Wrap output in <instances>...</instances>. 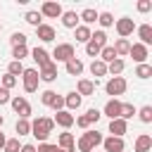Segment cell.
Masks as SVG:
<instances>
[{"label": "cell", "mask_w": 152, "mask_h": 152, "mask_svg": "<svg viewBox=\"0 0 152 152\" xmlns=\"http://www.w3.org/2000/svg\"><path fill=\"white\" fill-rule=\"evenodd\" d=\"M52 128H55V121L48 119V116H38L36 121H31V135H36L40 142L48 140V135L52 133Z\"/></svg>", "instance_id": "1"}, {"label": "cell", "mask_w": 152, "mask_h": 152, "mask_svg": "<svg viewBox=\"0 0 152 152\" xmlns=\"http://www.w3.org/2000/svg\"><path fill=\"white\" fill-rule=\"evenodd\" d=\"M97 145H102V133H97L95 128H88V131L78 138V150H81V152H93Z\"/></svg>", "instance_id": "2"}, {"label": "cell", "mask_w": 152, "mask_h": 152, "mask_svg": "<svg viewBox=\"0 0 152 152\" xmlns=\"http://www.w3.org/2000/svg\"><path fill=\"white\" fill-rule=\"evenodd\" d=\"M104 45H107V33L104 31H95V33H90V40L86 43V55L88 57H97Z\"/></svg>", "instance_id": "3"}, {"label": "cell", "mask_w": 152, "mask_h": 152, "mask_svg": "<svg viewBox=\"0 0 152 152\" xmlns=\"http://www.w3.org/2000/svg\"><path fill=\"white\" fill-rule=\"evenodd\" d=\"M126 88H128L126 78H124V76H114V78H109V81H107L104 93H107V95H112V97H116V95H124V93H126Z\"/></svg>", "instance_id": "4"}, {"label": "cell", "mask_w": 152, "mask_h": 152, "mask_svg": "<svg viewBox=\"0 0 152 152\" xmlns=\"http://www.w3.org/2000/svg\"><path fill=\"white\" fill-rule=\"evenodd\" d=\"M52 57H55V62H69V59H74L76 57V52H74V45L71 43H59L55 50H52Z\"/></svg>", "instance_id": "5"}, {"label": "cell", "mask_w": 152, "mask_h": 152, "mask_svg": "<svg viewBox=\"0 0 152 152\" xmlns=\"http://www.w3.org/2000/svg\"><path fill=\"white\" fill-rule=\"evenodd\" d=\"M21 81H24V90L26 93H36L38 90V69H24L21 71Z\"/></svg>", "instance_id": "6"}, {"label": "cell", "mask_w": 152, "mask_h": 152, "mask_svg": "<svg viewBox=\"0 0 152 152\" xmlns=\"http://www.w3.org/2000/svg\"><path fill=\"white\" fill-rule=\"evenodd\" d=\"M10 104H12V109L19 114V119H28V116H31V104H28V100H26V97L17 95V97H12V100H10Z\"/></svg>", "instance_id": "7"}, {"label": "cell", "mask_w": 152, "mask_h": 152, "mask_svg": "<svg viewBox=\"0 0 152 152\" xmlns=\"http://www.w3.org/2000/svg\"><path fill=\"white\" fill-rule=\"evenodd\" d=\"M62 5L59 2H55V0H48V2H43L40 5V17H48V19H57V17H62Z\"/></svg>", "instance_id": "8"}, {"label": "cell", "mask_w": 152, "mask_h": 152, "mask_svg": "<svg viewBox=\"0 0 152 152\" xmlns=\"http://www.w3.org/2000/svg\"><path fill=\"white\" fill-rule=\"evenodd\" d=\"M114 24H116V33H119V38H128V36L135 31V24H133L131 17H121V19H116Z\"/></svg>", "instance_id": "9"}, {"label": "cell", "mask_w": 152, "mask_h": 152, "mask_svg": "<svg viewBox=\"0 0 152 152\" xmlns=\"http://www.w3.org/2000/svg\"><path fill=\"white\" fill-rule=\"evenodd\" d=\"M31 57H33V62L38 64V69H43V66L52 64V59H50V55H48V50H45V48H33V50H31Z\"/></svg>", "instance_id": "10"}, {"label": "cell", "mask_w": 152, "mask_h": 152, "mask_svg": "<svg viewBox=\"0 0 152 152\" xmlns=\"http://www.w3.org/2000/svg\"><path fill=\"white\" fill-rule=\"evenodd\" d=\"M102 147H104V152H124V138H114V135H109V138H102Z\"/></svg>", "instance_id": "11"}, {"label": "cell", "mask_w": 152, "mask_h": 152, "mask_svg": "<svg viewBox=\"0 0 152 152\" xmlns=\"http://www.w3.org/2000/svg\"><path fill=\"white\" fill-rule=\"evenodd\" d=\"M128 55L133 57V62L145 64V59H147V48H145L142 43H133V45H131V50H128Z\"/></svg>", "instance_id": "12"}, {"label": "cell", "mask_w": 152, "mask_h": 152, "mask_svg": "<svg viewBox=\"0 0 152 152\" xmlns=\"http://www.w3.org/2000/svg\"><path fill=\"white\" fill-rule=\"evenodd\" d=\"M57 126H62V128H71L74 126V114L71 112H66V109H59V112H55V119H52Z\"/></svg>", "instance_id": "13"}, {"label": "cell", "mask_w": 152, "mask_h": 152, "mask_svg": "<svg viewBox=\"0 0 152 152\" xmlns=\"http://www.w3.org/2000/svg\"><path fill=\"white\" fill-rule=\"evenodd\" d=\"M95 86H97V81H88V78H81V81L76 83V93H78L81 97H86V95H95Z\"/></svg>", "instance_id": "14"}, {"label": "cell", "mask_w": 152, "mask_h": 152, "mask_svg": "<svg viewBox=\"0 0 152 152\" xmlns=\"http://www.w3.org/2000/svg\"><path fill=\"white\" fill-rule=\"evenodd\" d=\"M104 116H109V119H121V102H119L116 97L107 100V104H104Z\"/></svg>", "instance_id": "15"}, {"label": "cell", "mask_w": 152, "mask_h": 152, "mask_svg": "<svg viewBox=\"0 0 152 152\" xmlns=\"http://www.w3.org/2000/svg\"><path fill=\"white\" fill-rule=\"evenodd\" d=\"M57 147H59V150H66V152H76L74 135H71V133H59V138H57Z\"/></svg>", "instance_id": "16"}, {"label": "cell", "mask_w": 152, "mask_h": 152, "mask_svg": "<svg viewBox=\"0 0 152 152\" xmlns=\"http://www.w3.org/2000/svg\"><path fill=\"white\" fill-rule=\"evenodd\" d=\"M38 78H40V81H45V83H52V81L57 78V64L52 62V64L43 66V69L38 71Z\"/></svg>", "instance_id": "17"}, {"label": "cell", "mask_w": 152, "mask_h": 152, "mask_svg": "<svg viewBox=\"0 0 152 152\" xmlns=\"http://www.w3.org/2000/svg\"><path fill=\"white\" fill-rule=\"evenodd\" d=\"M126 131H128V124H126L124 119H112V121H109V133H112L114 138H121Z\"/></svg>", "instance_id": "18"}, {"label": "cell", "mask_w": 152, "mask_h": 152, "mask_svg": "<svg viewBox=\"0 0 152 152\" xmlns=\"http://www.w3.org/2000/svg\"><path fill=\"white\" fill-rule=\"evenodd\" d=\"M36 36H38L43 43H50V40H55V28H52L50 24H40V26L36 28Z\"/></svg>", "instance_id": "19"}, {"label": "cell", "mask_w": 152, "mask_h": 152, "mask_svg": "<svg viewBox=\"0 0 152 152\" xmlns=\"http://www.w3.org/2000/svg\"><path fill=\"white\" fill-rule=\"evenodd\" d=\"M152 150V138L147 133H140L135 138V152H150Z\"/></svg>", "instance_id": "20"}, {"label": "cell", "mask_w": 152, "mask_h": 152, "mask_svg": "<svg viewBox=\"0 0 152 152\" xmlns=\"http://www.w3.org/2000/svg\"><path fill=\"white\" fill-rule=\"evenodd\" d=\"M135 31H138V36H140V43L147 48V45L152 43V26H150V24H140Z\"/></svg>", "instance_id": "21"}, {"label": "cell", "mask_w": 152, "mask_h": 152, "mask_svg": "<svg viewBox=\"0 0 152 152\" xmlns=\"http://www.w3.org/2000/svg\"><path fill=\"white\" fill-rule=\"evenodd\" d=\"M97 14H100V12H95L93 7H86V10L78 14V21H83V26H88V24H95V21H97Z\"/></svg>", "instance_id": "22"}, {"label": "cell", "mask_w": 152, "mask_h": 152, "mask_svg": "<svg viewBox=\"0 0 152 152\" xmlns=\"http://www.w3.org/2000/svg\"><path fill=\"white\" fill-rule=\"evenodd\" d=\"M62 24H64L66 28H76V26H78V14H76L74 10L62 12Z\"/></svg>", "instance_id": "23"}, {"label": "cell", "mask_w": 152, "mask_h": 152, "mask_svg": "<svg viewBox=\"0 0 152 152\" xmlns=\"http://www.w3.org/2000/svg\"><path fill=\"white\" fill-rule=\"evenodd\" d=\"M66 74H69V76H81V74H83V62H81L78 57L69 59V62H66Z\"/></svg>", "instance_id": "24"}, {"label": "cell", "mask_w": 152, "mask_h": 152, "mask_svg": "<svg viewBox=\"0 0 152 152\" xmlns=\"http://www.w3.org/2000/svg\"><path fill=\"white\" fill-rule=\"evenodd\" d=\"M81 100H83V97H81L76 90L69 93V95L64 97V107H66V112H69V109H78V107H81Z\"/></svg>", "instance_id": "25"}, {"label": "cell", "mask_w": 152, "mask_h": 152, "mask_svg": "<svg viewBox=\"0 0 152 152\" xmlns=\"http://www.w3.org/2000/svg\"><path fill=\"white\" fill-rule=\"evenodd\" d=\"M114 52H116V57H124V55H128V50H131V43H128V38H119L114 45Z\"/></svg>", "instance_id": "26"}, {"label": "cell", "mask_w": 152, "mask_h": 152, "mask_svg": "<svg viewBox=\"0 0 152 152\" xmlns=\"http://www.w3.org/2000/svg\"><path fill=\"white\" fill-rule=\"evenodd\" d=\"M97 57H100V62H104V64H109V62H114V59H119L112 45H104V48L100 50V55H97Z\"/></svg>", "instance_id": "27"}, {"label": "cell", "mask_w": 152, "mask_h": 152, "mask_svg": "<svg viewBox=\"0 0 152 152\" xmlns=\"http://www.w3.org/2000/svg\"><path fill=\"white\" fill-rule=\"evenodd\" d=\"M74 33H76V43H88V40H90V28L83 26V24H78V26L74 28Z\"/></svg>", "instance_id": "28"}, {"label": "cell", "mask_w": 152, "mask_h": 152, "mask_svg": "<svg viewBox=\"0 0 152 152\" xmlns=\"http://www.w3.org/2000/svg\"><path fill=\"white\" fill-rule=\"evenodd\" d=\"M90 74L97 78V76H104L107 74V64L104 62H100V59H93V64H90Z\"/></svg>", "instance_id": "29"}, {"label": "cell", "mask_w": 152, "mask_h": 152, "mask_svg": "<svg viewBox=\"0 0 152 152\" xmlns=\"http://www.w3.org/2000/svg\"><path fill=\"white\" fill-rule=\"evenodd\" d=\"M24 21L38 28V26L43 24V17H40V12H26V14H24Z\"/></svg>", "instance_id": "30"}, {"label": "cell", "mask_w": 152, "mask_h": 152, "mask_svg": "<svg viewBox=\"0 0 152 152\" xmlns=\"http://www.w3.org/2000/svg\"><path fill=\"white\" fill-rule=\"evenodd\" d=\"M57 97H59V95H57L55 90H45V93L40 95V102H43L45 107H52V104L57 102Z\"/></svg>", "instance_id": "31"}, {"label": "cell", "mask_w": 152, "mask_h": 152, "mask_svg": "<svg viewBox=\"0 0 152 152\" xmlns=\"http://www.w3.org/2000/svg\"><path fill=\"white\" fill-rule=\"evenodd\" d=\"M14 131H17L19 135H28V133H31V121H28V119H19L17 126H14Z\"/></svg>", "instance_id": "32"}, {"label": "cell", "mask_w": 152, "mask_h": 152, "mask_svg": "<svg viewBox=\"0 0 152 152\" xmlns=\"http://www.w3.org/2000/svg\"><path fill=\"white\" fill-rule=\"evenodd\" d=\"M26 33H21V31H14L12 33V38H10V43H12V48H19V45H26Z\"/></svg>", "instance_id": "33"}, {"label": "cell", "mask_w": 152, "mask_h": 152, "mask_svg": "<svg viewBox=\"0 0 152 152\" xmlns=\"http://www.w3.org/2000/svg\"><path fill=\"white\" fill-rule=\"evenodd\" d=\"M124 66H126V64H124V59H114V62H109V64H107V71H109V74H114V76H119V74L124 71Z\"/></svg>", "instance_id": "34"}, {"label": "cell", "mask_w": 152, "mask_h": 152, "mask_svg": "<svg viewBox=\"0 0 152 152\" xmlns=\"http://www.w3.org/2000/svg\"><path fill=\"white\" fill-rule=\"evenodd\" d=\"M135 76H138V78H150V76H152V66H150L147 62H145V64H138V66H135Z\"/></svg>", "instance_id": "35"}, {"label": "cell", "mask_w": 152, "mask_h": 152, "mask_svg": "<svg viewBox=\"0 0 152 152\" xmlns=\"http://www.w3.org/2000/svg\"><path fill=\"white\" fill-rule=\"evenodd\" d=\"M133 114H138V109H135L131 102H121V119L126 121V119H131Z\"/></svg>", "instance_id": "36"}, {"label": "cell", "mask_w": 152, "mask_h": 152, "mask_svg": "<svg viewBox=\"0 0 152 152\" xmlns=\"http://www.w3.org/2000/svg\"><path fill=\"white\" fill-rule=\"evenodd\" d=\"M138 116H140L142 124H152V107H150V104L140 107V109H138Z\"/></svg>", "instance_id": "37"}, {"label": "cell", "mask_w": 152, "mask_h": 152, "mask_svg": "<svg viewBox=\"0 0 152 152\" xmlns=\"http://www.w3.org/2000/svg\"><path fill=\"white\" fill-rule=\"evenodd\" d=\"M21 71H24V64H21V62H14V59H12V62H10V66H7V74L17 78V76H21Z\"/></svg>", "instance_id": "38"}, {"label": "cell", "mask_w": 152, "mask_h": 152, "mask_svg": "<svg viewBox=\"0 0 152 152\" xmlns=\"http://www.w3.org/2000/svg\"><path fill=\"white\" fill-rule=\"evenodd\" d=\"M28 55V48L26 45H19V48H12V57H14V62H21L24 57Z\"/></svg>", "instance_id": "39"}, {"label": "cell", "mask_w": 152, "mask_h": 152, "mask_svg": "<svg viewBox=\"0 0 152 152\" xmlns=\"http://www.w3.org/2000/svg\"><path fill=\"white\" fill-rule=\"evenodd\" d=\"M19 150H21L19 138H10V140L5 142V147H2V152H19Z\"/></svg>", "instance_id": "40"}, {"label": "cell", "mask_w": 152, "mask_h": 152, "mask_svg": "<svg viewBox=\"0 0 152 152\" xmlns=\"http://www.w3.org/2000/svg\"><path fill=\"white\" fill-rule=\"evenodd\" d=\"M97 21H100V26H104V28H107V26H112V24H114V17H112L109 12H100V14H97Z\"/></svg>", "instance_id": "41"}, {"label": "cell", "mask_w": 152, "mask_h": 152, "mask_svg": "<svg viewBox=\"0 0 152 152\" xmlns=\"http://www.w3.org/2000/svg\"><path fill=\"white\" fill-rule=\"evenodd\" d=\"M83 116H86V119H88V124L93 126V124H97V121H100V116H102V112H97V109L93 107V109H88V112H86Z\"/></svg>", "instance_id": "42"}, {"label": "cell", "mask_w": 152, "mask_h": 152, "mask_svg": "<svg viewBox=\"0 0 152 152\" xmlns=\"http://www.w3.org/2000/svg\"><path fill=\"white\" fill-rule=\"evenodd\" d=\"M14 86H17V78H14V76H10V74H5V76H2V88H5V90H10V88H14Z\"/></svg>", "instance_id": "43"}, {"label": "cell", "mask_w": 152, "mask_h": 152, "mask_svg": "<svg viewBox=\"0 0 152 152\" xmlns=\"http://www.w3.org/2000/svg\"><path fill=\"white\" fill-rule=\"evenodd\" d=\"M59 147L57 145H50V142H40L38 147H36V152H57Z\"/></svg>", "instance_id": "44"}, {"label": "cell", "mask_w": 152, "mask_h": 152, "mask_svg": "<svg viewBox=\"0 0 152 152\" xmlns=\"http://www.w3.org/2000/svg\"><path fill=\"white\" fill-rule=\"evenodd\" d=\"M74 124H76L78 128H83V131H88V128H90V124H88V119H86V116H74Z\"/></svg>", "instance_id": "45"}, {"label": "cell", "mask_w": 152, "mask_h": 152, "mask_svg": "<svg viewBox=\"0 0 152 152\" xmlns=\"http://www.w3.org/2000/svg\"><path fill=\"white\" fill-rule=\"evenodd\" d=\"M135 7H138V12H150V10H152V2H150V0H140Z\"/></svg>", "instance_id": "46"}, {"label": "cell", "mask_w": 152, "mask_h": 152, "mask_svg": "<svg viewBox=\"0 0 152 152\" xmlns=\"http://www.w3.org/2000/svg\"><path fill=\"white\" fill-rule=\"evenodd\" d=\"M12 97H10V90H5L2 86H0V104H7Z\"/></svg>", "instance_id": "47"}, {"label": "cell", "mask_w": 152, "mask_h": 152, "mask_svg": "<svg viewBox=\"0 0 152 152\" xmlns=\"http://www.w3.org/2000/svg\"><path fill=\"white\" fill-rule=\"evenodd\" d=\"M19 152H36V145L26 142V145H21V150H19Z\"/></svg>", "instance_id": "48"}, {"label": "cell", "mask_w": 152, "mask_h": 152, "mask_svg": "<svg viewBox=\"0 0 152 152\" xmlns=\"http://www.w3.org/2000/svg\"><path fill=\"white\" fill-rule=\"evenodd\" d=\"M5 142H7V138H5V133H2V131H0V150H2V147H5Z\"/></svg>", "instance_id": "49"}, {"label": "cell", "mask_w": 152, "mask_h": 152, "mask_svg": "<svg viewBox=\"0 0 152 152\" xmlns=\"http://www.w3.org/2000/svg\"><path fill=\"white\" fill-rule=\"evenodd\" d=\"M2 124H5V119H2V116H0V128H2Z\"/></svg>", "instance_id": "50"}, {"label": "cell", "mask_w": 152, "mask_h": 152, "mask_svg": "<svg viewBox=\"0 0 152 152\" xmlns=\"http://www.w3.org/2000/svg\"><path fill=\"white\" fill-rule=\"evenodd\" d=\"M57 152H66V150H57Z\"/></svg>", "instance_id": "51"}, {"label": "cell", "mask_w": 152, "mask_h": 152, "mask_svg": "<svg viewBox=\"0 0 152 152\" xmlns=\"http://www.w3.org/2000/svg\"><path fill=\"white\" fill-rule=\"evenodd\" d=\"M93 152H95V150H93Z\"/></svg>", "instance_id": "52"}, {"label": "cell", "mask_w": 152, "mask_h": 152, "mask_svg": "<svg viewBox=\"0 0 152 152\" xmlns=\"http://www.w3.org/2000/svg\"><path fill=\"white\" fill-rule=\"evenodd\" d=\"M0 28H2V26H0Z\"/></svg>", "instance_id": "53"}]
</instances>
